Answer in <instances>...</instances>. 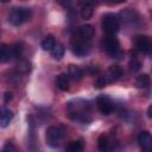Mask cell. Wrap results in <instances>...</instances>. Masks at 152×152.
Masks as SVG:
<instances>
[{"instance_id": "cell-19", "label": "cell", "mask_w": 152, "mask_h": 152, "mask_svg": "<svg viewBox=\"0 0 152 152\" xmlns=\"http://www.w3.org/2000/svg\"><path fill=\"white\" fill-rule=\"evenodd\" d=\"M83 148H84L83 141L78 139V140L70 141L65 148V152H83Z\"/></svg>"}, {"instance_id": "cell-11", "label": "cell", "mask_w": 152, "mask_h": 152, "mask_svg": "<svg viewBox=\"0 0 152 152\" xmlns=\"http://www.w3.org/2000/svg\"><path fill=\"white\" fill-rule=\"evenodd\" d=\"M122 74H124V71H122L121 66H119V65H110L109 69L107 70V74L104 76L107 77L108 82H115V81H118L122 76Z\"/></svg>"}, {"instance_id": "cell-27", "label": "cell", "mask_w": 152, "mask_h": 152, "mask_svg": "<svg viewBox=\"0 0 152 152\" xmlns=\"http://www.w3.org/2000/svg\"><path fill=\"white\" fill-rule=\"evenodd\" d=\"M2 152H17V150H15V146L13 145V142L8 141V142L5 144V146L2 148Z\"/></svg>"}, {"instance_id": "cell-21", "label": "cell", "mask_w": 152, "mask_h": 152, "mask_svg": "<svg viewBox=\"0 0 152 152\" xmlns=\"http://www.w3.org/2000/svg\"><path fill=\"white\" fill-rule=\"evenodd\" d=\"M57 44H56V39H55V37L53 36H46L45 38H44V40L42 42V49L44 50V51H52V49L56 46Z\"/></svg>"}, {"instance_id": "cell-9", "label": "cell", "mask_w": 152, "mask_h": 152, "mask_svg": "<svg viewBox=\"0 0 152 152\" xmlns=\"http://www.w3.org/2000/svg\"><path fill=\"white\" fill-rule=\"evenodd\" d=\"M138 142L141 152H152V135L147 131H142L139 133Z\"/></svg>"}, {"instance_id": "cell-25", "label": "cell", "mask_w": 152, "mask_h": 152, "mask_svg": "<svg viewBox=\"0 0 152 152\" xmlns=\"http://www.w3.org/2000/svg\"><path fill=\"white\" fill-rule=\"evenodd\" d=\"M23 45L21 44H15L12 46V53H13V57L14 58H20L21 55H23Z\"/></svg>"}, {"instance_id": "cell-13", "label": "cell", "mask_w": 152, "mask_h": 152, "mask_svg": "<svg viewBox=\"0 0 152 152\" xmlns=\"http://www.w3.org/2000/svg\"><path fill=\"white\" fill-rule=\"evenodd\" d=\"M76 34L78 37L86 39V40H90L94 37V34H95V30H94V27L91 25H83V26H81L78 28Z\"/></svg>"}, {"instance_id": "cell-4", "label": "cell", "mask_w": 152, "mask_h": 152, "mask_svg": "<svg viewBox=\"0 0 152 152\" xmlns=\"http://www.w3.org/2000/svg\"><path fill=\"white\" fill-rule=\"evenodd\" d=\"M70 49L72 53L76 55L77 57H84L90 52L91 44H90V40H86L76 34L70 40Z\"/></svg>"}, {"instance_id": "cell-28", "label": "cell", "mask_w": 152, "mask_h": 152, "mask_svg": "<svg viewBox=\"0 0 152 152\" xmlns=\"http://www.w3.org/2000/svg\"><path fill=\"white\" fill-rule=\"evenodd\" d=\"M11 99H12V93L6 91V93H5V95H4V100H5V102L11 101Z\"/></svg>"}, {"instance_id": "cell-8", "label": "cell", "mask_w": 152, "mask_h": 152, "mask_svg": "<svg viewBox=\"0 0 152 152\" xmlns=\"http://www.w3.org/2000/svg\"><path fill=\"white\" fill-rule=\"evenodd\" d=\"M96 106H97V109L104 114V115H108L110 114L113 110H114V103L112 101V99L107 95H100L97 96L96 99Z\"/></svg>"}, {"instance_id": "cell-17", "label": "cell", "mask_w": 152, "mask_h": 152, "mask_svg": "<svg viewBox=\"0 0 152 152\" xmlns=\"http://www.w3.org/2000/svg\"><path fill=\"white\" fill-rule=\"evenodd\" d=\"M11 58H13V53H12V48H10L6 44H1L0 46V61L2 63L10 61Z\"/></svg>"}, {"instance_id": "cell-10", "label": "cell", "mask_w": 152, "mask_h": 152, "mask_svg": "<svg viewBox=\"0 0 152 152\" xmlns=\"http://www.w3.org/2000/svg\"><path fill=\"white\" fill-rule=\"evenodd\" d=\"M135 48L142 53H148L152 51V42L146 36H138L135 38Z\"/></svg>"}, {"instance_id": "cell-2", "label": "cell", "mask_w": 152, "mask_h": 152, "mask_svg": "<svg viewBox=\"0 0 152 152\" xmlns=\"http://www.w3.org/2000/svg\"><path fill=\"white\" fill-rule=\"evenodd\" d=\"M66 134V129L64 126L62 125H57V126H50L48 129H46V142L49 146L51 147H58L64 137Z\"/></svg>"}, {"instance_id": "cell-14", "label": "cell", "mask_w": 152, "mask_h": 152, "mask_svg": "<svg viewBox=\"0 0 152 152\" xmlns=\"http://www.w3.org/2000/svg\"><path fill=\"white\" fill-rule=\"evenodd\" d=\"M68 76L74 81H78V80H81L83 77V70L78 65L70 64L68 66Z\"/></svg>"}, {"instance_id": "cell-7", "label": "cell", "mask_w": 152, "mask_h": 152, "mask_svg": "<svg viewBox=\"0 0 152 152\" xmlns=\"http://www.w3.org/2000/svg\"><path fill=\"white\" fill-rule=\"evenodd\" d=\"M120 19L127 25V26H135L140 21V17L137 11L132 8H126L120 12Z\"/></svg>"}, {"instance_id": "cell-26", "label": "cell", "mask_w": 152, "mask_h": 152, "mask_svg": "<svg viewBox=\"0 0 152 152\" xmlns=\"http://www.w3.org/2000/svg\"><path fill=\"white\" fill-rule=\"evenodd\" d=\"M108 83H109V82H108V80H107L106 76H100V77H97V78L95 80L94 87H95V88H102V87L107 86Z\"/></svg>"}, {"instance_id": "cell-20", "label": "cell", "mask_w": 152, "mask_h": 152, "mask_svg": "<svg viewBox=\"0 0 152 152\" xmlns=\"http://www.w3.org/2000/svg\"><path fill=\"white\" fill-rule=\"evenodd\" d=\"M80 12H81V17H82L83 19H89V18H91V15H93V13H94V6H93V4H90V2H84V4H82Z\"/></svg>"}, {"instance_id": "cell-22", "label": "cell", "mask_w": 152, "mask_h": 152, "mask_svg": "<svg viewBox=\"0 0 152 152\" xmlns=\"http://www.w3.org/2000/svg\"><path fill=\"white\" fill-rule=\"evenodd\" d=\"M150 84H151V80L147 74H142V75L138 76V78L135 81V86L140 89H146L150 87Z\"/></svg>"}, {"instance_id": "cell-24", "label": "cell", "mask_w": 152, "mask_h": 152, "mask_svg": "<svg viewBox=\"0 0 152 152\" xmlns=\"http://www.w3.org/2000/svg\"><path fill=\"white\" fill-rule=\"evenodd\" d=\"M140 66H141V64H140L139 59H138L135 56L132 57L131 61H129V70H131L132 72H137V71L140 70Z\"/></svg>"}, {"instance_id": "cell-16", "label": "cell", "mask_w": 152, "mask_h": 152, "mask_svg": "<svg viewBox=\"0 0 152 152\" xmlns=\"http://www.w3.org/2000/svg\"><path fill=\"white\" fill-rule=\"evenodd\" d=\"M13 119V113L12 110H10L8 108H2L1 109V114H0V124L1 127H6L10 125V122Z\"/></svg>"}, {"instance_id": "cell-5", "label": "cell", "mask_w": 152, "mask_h": 152, "mask_svg": "<svg viewBox=\"0 0 152 152\" xmlns=\"http://www.w3.org/2000/svg\"><path fill=\"white\" fill-rule=\"evenodd\" d=\"M120 28V18L114 13H106L102 17V30L106 36H114Z\"/></svg>"}, {"instance_id": "cell-12", "label": "cell", "mask_w": 152, "mask_h": 152, "mask_svg": "<svg viewBox=\"0 0 152 152\" xmlns=\"http://www.w3.org/2000/svg\"><path fill=\"white\" fill-rule=\"evenodd\" d=\"M97 148L100 152H109L112 151V141L106 134H101L97 139Z\"/></svg>"}, {"instance_id": "cell-29", "label": "cell", "mask_w": 152, "mask_h": 152, "mask_svg": "<svg viewBox=\"0 0 152 152\" xmlns=\"http://www.w3.org/2000/svg\"><path fill=\"white\" fill-rule=\"evenodd\" d=\"M147 116H148L150 119H152V104L147 108Z\"/></svg>"}, {"instance_id": "cell-18", "label": "cell", "mask_w": 152, "mask_h": 152, "mask_svg": "<svg viewBox=\"0 0 152 152\" xmlns=\"http://www.w3.org/2000/svg\"><path fill=\"white\" fill-rule=\"evenodd\" d=\"M15 69H17L18 72H20L23 75H26V74H28L31 71L32 66H31L30 61H27V59H19L17 65H15Z\"/></svg>"}, {"instance_id": "cell-23", "label": "cell", "mask_w": 152, "mask_h": 152, "mask_svg": "<svg viewBox=\"0 0 152 152\" xmlns=\"http://www.w3.org/2000/svg\"><path fill=\"white\" fill-rule=\"evenodd\" d=\"M50 52H51V56H52L53 59L59 61V59H62V57L64 56V48H63L62 44H57V45L52 49V51H50Z\"/></svg>"}, {"instance_id": "cell-6", "label": "cell", "mask_w": 152, "mask_h": 152, "mask_svg": "<svg viewBox=\"0 0 152 152\" xmlns=\"http://www.w3.org/2000/svg\"><path fill=\"white\" fill-rule=\"evenodd\" d=\"M31 17V10L27 7H14L11 10L8 14V21L14 25L19 26L24 24L26 20H28Z\"/></svg>"}, {"instance_id": "cell-1", "label": "cell", "mask_w": 152, "mask_h": 152, "mask_svg": "<svg viewBox=\"0 0 152 152\" xmlns=\"http://www.w3.org/2000/svg\"><path fill=\"white\" fill-rule=\"evenodd\" d=\"M90 104L88 101L82 99H74L66 103V113L68 116L76 122L82 125H87L91 122L90 115Z\"/></svg>"}, {"instance_id": "cell-15", "label": "cell", "mask_w": 152, "mask_h": 152, "mask_svg": "<svg viewBox=\"0 0 152 152\" xmlns=\"http://www.w3.org/2000/svg\"><path fill=\"white\" fill-rule=\"evenodd\" d=\"M56 86L62 91L68 90L69 89V76H66V74H59L56 78Z\"/></svg>"}, {"instance_id": "cell-3", "label": "cell", "mask_w": 152, "mask_h": 152, "mask_svg": "<svg viewBox=\"0 0 152 152\" xmlns=\"http://www.w3.org/2000/svg\"><path fill=\"white\" fill-rule=\"evenodd\" d=\"M101 45L103 48V50L112 57V58H116L120 59L122 57V50L120 48V43L118 40V38L115 36H106L102 42Z\"/></svg>"}]
</instances>
